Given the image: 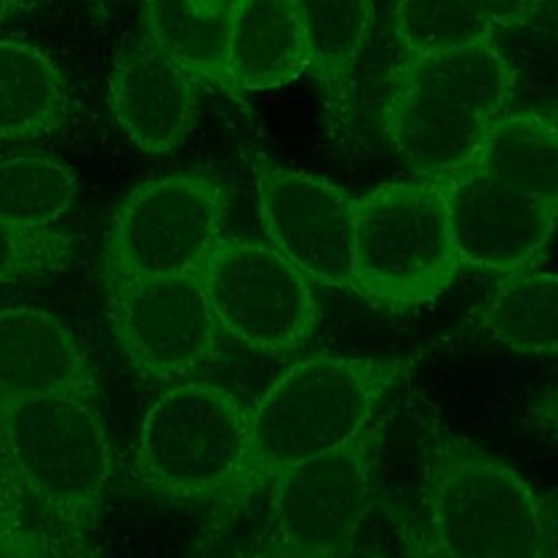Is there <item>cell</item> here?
I'll return each mask as SVG.
<instances>
[{
    "mask_svg": "<svg viewBox=\"0 0 558 558\" xmlns=\"http://www.w3.org/2000/svg\"><path fill=\"white\" fill-rule=\"evenodd\" d=\"M109 475L98 397L63 392L0 408V523L37 558H98Z\"/></svg>",
    "mask_w": 558,
    "mask_h": 558,
    "instance_id": "cell-1",
    "label": "cell"
},
{
    "mask_svg": "<svg viewBox=\"0 0 558 558\" xmlns=\"http://www.w3.org/2000/svg\"><path fill=\"white\" fill-rule=\"evenodd\" d=\"M410 368L408 357L342 353L292 364L251 405L246 466L220 508L233 510L281 471L351 442Z\"/></svg>",
    "mask_w": 558,
    "mask_h": 558,
    "instance_id": "cell-2",
    "label": "cell"
},
{
    "mask_svg": "<svg viewBox=\"0 0 558 558\" xmlns=\"http://www.w3.org/2000/svg\"><path fill=\"white\" fill-rule=\"evenodd\" d=\"M512 89L514 70L495 37L416 52L390 74L384 129L408 168L445 183L475 166Z\"/></svg>",
    "mask_w": 558,
    "mask_h": 558,
    "instance_id": "cell-3",
    "label": "cell"
},
{
    "mask_svg": "<svg viewBox=\"0 0 558 558\" xmlns=\"http://www.w3.org/2000/svg\"><path fill=\"white\" fill-rule=\"evenodd\" d=\"M449 558H547V510L508 462L445 427L421 445V510Z\"/></svg>",
    "mask_w": 558,
    "mask_h": 558,
    "instance_id": "cell-4",
    "label": "cell"
},
{
    "mask_svg": "<svg viewBox=\"0 0 558 558\" xmlns=\"http://www.w3.org/2000/svg\"><path fill=\"white\" fill-rule=\"evenodd\" d=\"M251 405L207 379H183L146 410L131 456L137 488L168 504H222L248 456Z\"/></svg>",
    "mask_w": 558,
    "mask_h": 558,
    "instance_id": "cell-5",
    "label": "cell"
},
{
    "mask_svg": "<svg viewBox=\"0 0 558 558\" xmlns=\"http://www.w3.org/2000/svg\"><path fill=\"white\" fill-rule=\"evenodd\" d=\"M460 270L442 183L390 181L355 198V294L390 310L416 307L442 294Z\"/></svg>",
    "mask_w": 558,
    "mask_h": 558,
    "instance_id": "cell-6",
    "label": "cell"
},
{
    "mask_svg": "<svg viewBox=\"0 0 558 558\" xmlns=\"http://www.w3.org/2000/svg\"><path fill=\"white\" fill-rule=\"evenodd\" d=\"M227 190L209 172H174L137 185L105 238L107 277L194 275L225 238Z\"/></svg>",
    "mask_w": 558,
    "mask_h": 558,
    "instance_id": "cell-7",
    "label": "cell"
},
{
    "mask_svg": "<svg viewBox=\"0 0 558 558\" xmlns=\"http://www.w3.org/2000/svg\"><path fill=\"white\" fill-rule=\"evenodd\" d=\"M198 277L222 336L251 351H296L318 325L312 281L270 242L222 238Z\"/></svg>",
    "mask_w": 558,
    "mask_h": 558,
    "instance_id": "cell-8",
    "label": "cell"
},
{
    "mask_svg": "<svg viewBox=\"0 0 558 558\" xmlns=\"http://www.w3.org/2000/svg\"><path fill=\"white\" fill-rule=\"evenodd\" d=\"M379 453L371 425L344 447L301 462L270 480L272 543L347 558L368 514Z\"/></svg>",
    "mask_w": 558,
    "mask_h": 558,
    "instance_id": "cell-9",
    "label": "cell"
},
{
    "mask_svg": "<svg viewBox=\"0 0 558 558\" xmlns=\"http://www.w3.org/2000/svg\"><path fill=\"white\" fill-rule=\"evenodd\" d=\"M107 314L120 349L144 377L187 379L218 353L222 331L198 272L107 277Z\"/></svg>",
    "mask_w": 558,
    "mask_h": 558,
    "instance_id": "cell-10",
    "label": "cell"
},
{
    "mask_svg": "<svg viewBox=\"0 0 558 558\" xmlns=\"http://www.w3.org/2000/svg\"><path fill=\"white\" fill-rule=\"evenodd\" d=\"M253 170L270 244L312 283L351 290L355 198L327 179L266 159Z\"/></svg>",
    "mask_w": 558,
    "mask_h": 558,
    "instance_id": "cell-11",
    "label": "cell"
},
{
    "mask_svg": "<svg viewBox=\"0 0 558 558\" xmlns=\"http://www.w3.org/2000/svg\"><path fill=\"white\" fill-rule=\"evenodd\" d=\"M449 233L462 266L510 275L530 264L558 227V205L477 168L442 183Z\"/></svg>",
    "mask_w": 558,
    "mask_h": 558,
    "instance_id": "cell-12",
    "label": "cell"
},
{
    "mask_svg": "<svg viewBox=\"0 0 558 558\" xmlns=\"http://www.w3.org/2000/svg\"><path fill=\"white\" fill-rule=\"evenodd\" d=\"M198 81L148 35L124 44L113 61L109 105L120 131L148 155H168L190 135Z\"/></svg>",
    "mask_w": 558,
    "mask_h": 558,
    "instance_id": "cell-13",
    "label": "cell"
},
{
    "mask_svg": "<svg viewBox=\"0 0 558 558\" xmlns=\"http://www.w3.org/2000/svg\"><path fill=\"white\" fill-rule=\"evenodd\" d=\"M63 392L100 397L96 371L70 327L46 310H0V408Z\"/></svg>",
    "mask_w": 558,
    "mask_h": 558,
    "instance_id": "cell-14",
    "label": "cell"
},
{
    "mask_svg": "<svg viewBox=\"0 0 558 558\" xmlns=\"http://www.w3.org/2000/svg\"><path fill=\"white\" fill-rule=\"evenodd\" d=\"M310 72L294 0H238L227 50L229 92L277 89Z\"/></svg>",
    "mask_w": 558,
    "mask_h": 558,
    "instance_id": "cell-15",
    "label": "cell"
},
{
    "mask_svg": "<svg viewBox=\"0 0 558 558\" xmlns=\"http://www.w3.org/2000/svg\"><path fill=\"white\" fill-rule=\"evenodd\" d=\"M310 50V72L316 76L325 107L333 120H344L355 70L375 20V0H294Z\"/></svg>",
    "mask_w": 558,
    "mask_h": 558,
    "instance_id": "cell-16",
    "label": "cell"
},
{
    "mask_svg": "<svg viewBox=\"0 0 558 558\" xmlns=\"http://www.w3.org/2000/svg\"><path fill=\"white\" fill-rule=\"evenodd\" d=\"M238 0H144L146 35L198 83L229 92L227 50Z\"/></svg>",
    "mask_w": 558,
    "mask_h": 558,
    "instance_id": "cell-17",
    "label": "cell"
},
{
    "mask_svg": "<svg viewBox=\"0 0 558 558\" xmlns=\"http://www.w3.org/2000/svg\"><path fill=\"white\" fill-rule=\"evenodd\" d=\"M547 0H397L392 26L410 54L495 37L530 24Z\"/></svg>",
    "mask_w": 558,
    "mask_h": 558,
    "instance_id": "cell-18",
    "label": "cell"
},
{
    "mask_svg": "<svg viewBox=\"0 0 558 558\" xmlns=\"http://www.w3.org/2000/svg\"><path fill=\"white\" fill-rule=\"evenodd\" d=\"M70 111L61 70L37 46L0 39V140L24 142L57 131Z\"/></svg>",
    "mask_w": 558,
    "mask_h": 558,
    "instance_id": "cell-19",
    "label": "cell"
},
{
    "mask_svg": "<svg viewBox=\"0 0 558 558\" xmlns=\"http://www.w3.org/2000/svg\"><path fill=\"white\" fill-rule=\"evenodd\" d=\"M473 325L510 351L558 355V272L504 275Z\"/></svg>",
    "mask_w": 558,
    "mask_h": 558,
    "instance_id": "cell-20",
    "label": "cell"
},
{
    "mask_svg": "<svg viewBox=\"0 0 558 558\" xmlns=\"http://www.w3.org/2000/svg\"><path fill=\"white\" fill-rule=\"evenodd\" d=\"M473 168L558 205V118L525 111L501 113L490 124Z\"/></svg>",
    "mask_w": 558,
    "mask_h": 558,
    "instance_id": "cell-21",
    "label": "cell"
},
{
    "mask_svg": "<svg viewBox=\"0 0 558 558\" xmlns=\"http://www.w3.org/2000/svg\"><path fill=\"white\" fill-rule=\"evenodd\" d=\"M72 170L46 155L0 159V222L24 229H50L74 203Z\"/></svg>",
    "mask_w": 558,
    "mask_h": 558,
    "instance_id": "cell-22",
    "label": "cell"
},
{
    "mask_svg": "<svg viewBox=\"0 0 558 558\" xmlns=\"http://www.w3.org/2000/svg\"><path fill=\"white\" fill-rule=\"evenodd\" d=\"M76 240L57 229L0 222V288L59 275L74 257Z\"/></svg>",
    "mask_w": 558,
    "mask_h": 558,
    "instance_id": "cell-23",
    "label": "cell"
},
{
    "mask_svg": "<svg viewBox=\"0 0 558 558\" xmlns=\"http://www.w3.org/2000/svg\"><path fill=\"white\" fill-rule=\"evenodd\" d=\"M388 514L397 525L405 558H449L436 541L429 536L418 512L408 510L405 506H388Z\"/></svg>",
    "mask_w": 558,
    "mask_h": 558,
    "instance_id": "cell-24",
    "label": "cell"
},
{
    "mask_svg": "<svg viewBox=\"0 0 558 558\" xmlns=\"http://www.w3.org/2000/svg\"><path fill=\"white\" fill-rule=\"evenodd\" d=\"M525 423L558 438V384L543 390L525 408Z\"/></svg>",
    "mask_w": 558,
    "mask_h": 558,
    "instance_id": "cell-25",
    "label": "cell"
},
{
    "mask_svg": "<svg viewBox=\"0 0 558 558\" xmlns=\"http://www.w3.org/2000/svg\"><path fill=\"white\" fill-rule=\"evenodd\" d=\"M547 510V558H558V493L543 495Z\"/></svg>",
    "mask_w": 558,
    "mask_h": 558,
    "instance_id": "cell-26",
    "label": "cell"
},
{
    "mask_svg": "<svg viewBox=\"0 0 558 558\" xmlns=\"http://www.w3.org/2000/svg\"><path fill=\"white\" fill-rule=\"evenodd\" d=\"M0 558H37L35 551L22 543L13 532L0 523Z\"/></svg>",
    "mask_w": 558,
    "mask_h": 558,
    "instance_id": "cell-27",
    "label": "cell"
},
{
    "mask_svg": "<svg viewBox=\"0 0 558 558\" xmlns=\"http://www.w3.org/2000/svg\"><path fill=\"white\" fill-rule=\"evenodd\" d=\"M257 558H329V556H318V554H310V551H301V549H290V547H281V545L272 543L270 549H266Z\"/></svg>",
    "mask_w": 558,
    "mask_h": 558,
    "instance_id": "cell-28",
    "label": "cell"
},
{
    "mask_svg": "<svg viewBox=\"0 0 558 558\" xmlns=\"http://www.w3.org/2000/svg\"><path fill=\"white\" fill-rule=\"evenodd\" d=\"M28 2H33V0H0V24H2L9 15H13L15 11H20L24 4H28Z\"/></svg>",
    "mask_w": 558,
    "mask_h": 558,
    "instance_id": "cell-29",
    "label": "cell"
},
{
    "mask_svg": "<svg viewBox=\"0 0 558 558\" xmlns=\"http://www.w3.org/2000/svg\"><path fill=\"white\" fill-rule=\"evenodd\" d=\"M94 2H98V4H111V2H118V0H94Z\"/></svg>",
    "mask_w": 558,
    "mask_h": 558,
    "instance_id": "cell-30",
    "label": "cell"
},
{
    "mask_svg": "<svg viewBox=\"0 0 558 558\" xmlns=\"http://www.w3.org/2000/svg\"><path fill=\"white\" fill-rule=\"evenodd\" d=\"M551 116H554V118H558V109H554V113H551Z\"/></svg>",
    "mask_w": 558,
    "mask_h": 558,
    "instance_id": "cell-31",
    "label": "cell"
}]
</instances>
